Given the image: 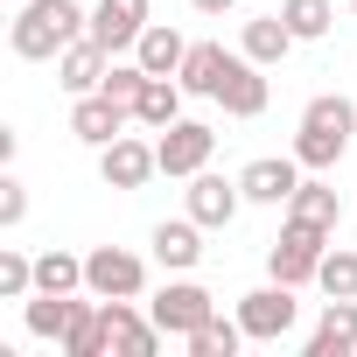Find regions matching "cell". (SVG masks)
I'll list each match as a JSON object with an SVG mask.
<instances>
[{
	"label": "cell",
	"mask_w": 357,
	"mask_h": 357,
	"mask_svg": "<svg viewBox=\"0 0 357 357\" xmlns=\"http://www.w3.org/2000/svg\"><path fill=\"white\" fill-rule=\"evenodd\" d=\"M140 84H147V70H140V56H133V63H112L98 91H105V98H119V105L133 112V98H140Z\"/></svg>",
	"instance_id": "cell-30"
},
{
	"label": "cell",
	"mask_w": 357,
	"mask_h": 357,
	"mask_svg": "<svg viewBox=\"0 0 357 357\" xmlns=\"http://www.w3.org/2000/svg\"><path fill=\"white\" fill-rule=\"evenodd\" d=\"M29 294H36V259L0 252V301H29Z\"/></svg>",
	"instance_id": "cell-29"
},
{
	"label": "cell",
	"mask_w": 357,
	"mask_h": 357,
	"mask_svg": "<svg viewBox=\"0 0 357 357\" xmlns=\"http://www.w3.org/2000/svg\"><path fill=\"white\" fill-rule=\"evenodd\" d=\"M315 287H322V294H357V252L329 238V252H322V273H315Z\"/></svg>",
	"instance_id": "cell-28"
},
{
	"label": "cell",
	"mask_w": 357,
	"mask_h": 357,
	"mask_svg": "<svg viewBox=\"0 0 357 357\" xmlns=\"http://www.w3.org/2000/svg\"><path fill=\"white\" fill-rule=\"evenodd\" d=\"M133 56H140V70H147V77H183L190 43L175 36L168 22H147V29H140V43H133Z\"/></svg>",
	"instance_id": "cell-18"
},
{
	"label": "cell",
	"mask_w": 357,
	"mask_h": 357,
	"mask_svg": "<svg viewBox=\"0 0 357 357\" xmlns=\"http://www.w3.org/2000/svg\"><path fill=\"white\" fill-rule=\"evenodd\" d=\"M280 22L294 29V43H322V36H329V22H336V8H329V0H287Z\"/></svg>",
	"instance_id": "cell-27"
},
{
	"label": "cell",
	"mask_w": 357,
	"mask_h": 357,
	"mask_svg": "<svg viewBox=\"0 0 357 357\" xmlns=\"http://www.w3.org/2000/svg\"><path fill=\"white\" fill-rule=\"evenodd\" d=\"M350 15H357V0H350Z\"/></svg>",
	"instance_id": "cell-33"
},
{
	"label": "cell",
	"mask_w": 357,
	"mask_h": 357,
	"mask_svg": "<svg viewBox=\"0 0 357 357\" xmlns=\"http://www.w3.org/2000/svg\"><path fill=\"white\" fill-rule=\"evenodd\" d=\"M22 218H29V190L15 175H0V225H22Z\"/></svg>",
	"instance_id": "cell-31"
},
{
	"label": "cell",
	"mask_w": 357,
	"mask_h": 357,
	"mask_svg": "<svg viewBox=\"0 0 357 357\" xmlns=\"http://www.w3.org/2000/svg\"><path fill=\"white\" fill-rule=\"evenodd\" d=\"M238 343H252V336H245V322H238V315H231V322H225V315H211V322L190 336V357H238Z\"/></svg>",
	"instance_id": "cell-26"
},
{
	"label": "cell",
	"mask_w": 357,
	"mask_h": 357,
	"mask_svg": "<svg viewBox=\"0 0 357 357\" xmlns=\"http://www.w3.org/2000/svg\"><path fill=\"white\" fill-rule=\"evenodd\" d=\"M140 29H147V0H98V8H91V36H98L112 56L133 50Z\"/></svg>",
	"instance_id": "cell-16"
},
{
	"label": "cell",
	"mask_w": 357,
	"mask_h": 357,
	"mask_svg": "<svg viewBox=\"0 0 357 357\" xmlns=\"http://www.w3.org/2000/svg\"><path fill=\"white\" fill-rule=\"evenodd\" d=\"M105 350H112V336H105V315H98V294H91V301H77V315L63 329V357H105Z\"/></svg>",
	"instance_id": "cell-21"
},
{
	"label": "cell",
	"mask_w": 357,
	"mask_h": 357,
	"mask_svg": "<svg viewBox=\"0 0 357 357\" xmlns=\"http://www.w3.org/2000/svg\"><path fill=\"white\" fill-rule=\"evenodd\" d=\"M238 190H245V204H287V197L301 190V161H294V154H259V161L238 175Z\"/></svg>",
	"instance_id": "cell-12"
},
{
	"label": "cell",
	"mask_w": 357,
	"mask_h": 357,
	"mask_svg": "<svg viewBox=\"0 0 357 357\" xmlns=\"http://www.w3.org/2000/svg\"><path fill=\"white\" fill-rule=\"evenodd\" d=\"M238 322H245V336H252V343H280V336L294 329V287H287V280H273V287L245 294V301H238Z\"/></svg>",
	"instance_id": "cell-7"
},
{
	"label": "cell",
	"mask_w": 357,
	"mask_h": 357,
	"mask_svg": "<svg viewBox=\"0 0 357 357\" xmlns=\"http://www.w3.org/2000/svg\"><path fill=\"white\" fill-rule=\"evenodd\" d=\"M133 119H140L147 133L175 126V119H183V77H147L140 98H133Z\"/></svg>",
	"instance_id": "cell-19"
},
{
	"label": "cell",
	"mask_w": 357,
	"mask_h": 357,
	"mask_svg": "<svg viewBox=\"0 0 357 357\" xmlns=\"http://www.w3.org/2000/svg\"><path fill=\"white\" fill-rule=\"evenodd\" d=\"M77 36H91V22H84L77 0H22V15H15V29H8L15 56H29V63L63 56Z\"/></svg>",
	"instance_id": "cell-1"
},
{
	"label": "cell",
	"mask_w": 357,
	"mask_h": 357,
	"mask_svg": "<svg viewBox=\"0 0 357 357\" xmlns=\"http://www.w3.org/2000/svg\"><path fill=\"white\" fill-rule=\"evenodd\" d=\"M22 315H29V336H63V329H70V315H77V301H70V294H43V287H36Z\"/></svg>",
	"instance_id": "cell-25"
},
{
	"label": "cell",
	"mask_w": 357,
	"mask_h": 357,
	"mask_svg": "<svg viewBox=\"0 0 357 357\" xmlns=\"http://www.w3.org/2000/svg\"><path fill=\"white\" fill-rule=\"evenodd\" d=\"M126 119H133V112H126L119 98H105V91H84V98L70 105V133H77L84 147H112V140L126 133Z\"/></svg>",
	"instance_id": "cell-10"
},
{
	"label": "cell",
	"mask_w": 357,
	"mask_h": 357,
	"mask_svg": "<svg viewBox=\"0 0 357 357\" xmlns=\"http://www.w3.org/2000/svg\"><path fill=\"white\" fill-rule=\"evenodd\" d=\"M147 315H154L161 336H183V343H190V336L218 315V301H211V287H197V280H168V287L147 301Z\"/></svg>",
	"instance_id": "cell-5"
},
{
	"label": "cell",
	"mask_w": 357,
	"mask_h": 357,
	"mask_svg": "<svg viewBox=\"0 0 357 357\" xmlns=\"http://www.w3.org/2000/svg\"><path fill=\"white\" fill-rule=\"evenodd\" d=\"M350 350H357V294H329L308 336V357H350Z\"/></svg>",
	"instance_id": "cell-15"
},
{
	"label": "cell",
	"mask_w": 357,
	"mask_h": 357,
	"mask_svg": "<svg viewBox=\"0 0 357 357\" xmlns=\"http://www.w3.org/2000/svg\"><path fill=\"white\" fill-rule=\"evenodd\" d=\"M329 238H336V231H315V225L287 218V225H280V238H273V252H266L273 280H287V287L315 280V273H322V252H329Z\"/></svg>",
	"instance_id": "cell-3"
},
{
	"label": "cell",
	"mask_w": 357,
	"mask_h": 357,
	"mask_svg": "<svg viewBox=\"0 0 357 357\" xmlns=\"http://www.w3.org/2000/svg\"><path fill=\"white\" fill-rule=\"evenodd\" d=\"M238 204H245V190L238 183H225V175H190V218L204 225V231H225L231 218H238Z\"/></svg>",
	"instance_id": "cell-13"
},
{
	"label": "cell",
	"mask_w": 357,
	"mask_h": 357,
	"mask_svg": "<svg viewBox=\"0 0 357 357\" xmlns=\"http://www.w3.org/2000/svg\"><path fill=\"white\" fill-rule=\"evenodd\" d=\"M36 287H43V294H77V287H84V259L63 252V245H50V252L36 259Z\"/></svg>",
	"instance_id": "cell-24"
},
{
	"label": "cell",
	"mask_w": 357,
	"mask_h": 357,
	"mask_svg": "<svg viewBox=\"0 0 357 357\" xmlns=\"http://www.w3.org/2000/svg\"><path fill=\"white\" fill-rule=\"evenodd\" d=\"M211 147H218V133H211L204 119H175V126H161V140H154L161 175H197V168H211Z\"/></svg>",
	"instance_id": "cell-6"
},
{
	"label": "cell",
	"mask_w": 357,
	"mask_h": 357,
	"mask_svg": "<svg viewBox=\"0 0 357 357\" xmlns=\"http://www.w3.org/2000/svg\"><path fill=\"white\" fill-rule=\"evenodd\" d=\"M140 287H147V259L140 252H126V245L84 252V294H98V301H140Z\"/></svg>",
	"instance_id": "cell-4"
},
{
	"label": "cell",
	"mask_w": 357,
	"mask_h": 357,
	"mask_svg": "<svg viewBox=\"0 0 357 357\" xmlns=\"http://www.w3.org/2000/svg\"><path fill=\"white\" fill-rule=\"evenodd\" d=\"M287 218H301V225H315V231H336V190L329 183H301L294 197H287Z\"/></svg>",
	"instance_id": "cell-23"
},
{
	"label": "cell",
	"mask_w": 357,
	"mask_h": 357,
	"mask_svg": "<svg viewBox=\"0 0 357 357\" xmlns=\"http://www.w3.org/2000/svg\"><path fill=\"white\" fill-rule=\"evenodd\" d=\"M350 133H357V105H350V98H336V91H322V98H308V112H301L294 161L322 175V168H336V161L350 154Z\"/></svg>",
	"instance_id": "cell-2"
},
{
	"label": "cell",
	"mask_w": 357,
	"mask_h": 357,
	"mask_svg": "<svg viewBox=\"0 0 357 357\" xmlns=\"http://www.w3.org/2000/svg\"><path fill=\"white\" fill-rule=\"evenodd\" d=\"M154 259L168 266V273H190L197 259H204V225L197 218H168V225H154Z\"/></svg>",
	"instance_id": "cell-17"
},
{
	"label": "cell",
	"mask_w": 357,
	"mask_h": 357,
	"mask_svg": "<svg viewBox=\"0 0 357 357\" xmlns=\"http://www.w3.org/2000/svg\"><path fill=\"white\" fill-rule=\"evenodd\" d=\"M197 8H204V15H225V8H238V0H197Z\"/></svg>",
	"instance_id": "cell-32"
},
{
	"label": "cell",
	"mask_w": 357,
	"mask_h": 357,
	"mask_svg": "<svg viewBox=\"0 0 357 357\" xmlns=\"http://www.w3.org/2000/svg\"><path fill=\"white\" fill-rule=\"evenodd\" d=\"M98 175H105V190H140L147 175H161V154L133 133H119L112 147H98Z\"/></svg>",
	"instance_id": "cell-8"
},
{
	"label": "cell",
	"mask_w": 357,
	"mask_h": 357,
	"mask_svg": "<svg viewBox=\"0 0 357 357\" xmlns=\"http://www.w3.org/2000/svg\"><path fill=\"white\" fill-rule=\"evenodd\" d=\"M105 70H112V50L98 43V36H77L63 56H56V84L70 91V98H84V91H98L105 84Z\"/></svg>",
	"instance_id": "cell-9"
},
{
	"label": "cell",
	"mask_w": 357,
	"mask_h": 357,
	"mask_svg": "<svg viewBox=\"0 0 357 357\" xmlns=\"http://www.w3.org/2000/svg\"><path fill=\"white\" fill-rule=\"evenodd\" d=\"M266 63H252L245 50L231 56V70H225V84H218V105L231 112V119H259L266 112V77H259Z\"/></svg>",
	"instance_id": "cell-14"
},
{
	"label": "cell",
	"mask_w": 357,
	"mask_h": 357,
	"mask_svg": "<svg viewBox=\"0 0 357 357\" xmlns=\"http://www.w3.org/2000/svg\"><path fill=\"white\" fill-rule=\"evenodd\" d=\"M225 70H231V50H218V43H190V56H183V91H197V98H218Z\"/></svg>",
	"instance_id": "cell-20"
},
{
	"label": "cell",
	"mask_w": 357,
	"mask_h": 357,
	"mask_svg": "<svg viewBox=\"0 0 357 357\" xmlns=\"http://www.w3.org/2000/svg\"><path fill=\"white\" fill-rule=\"evenodd\" d=\"M98 315H105V336H112L119 357H154V350H161L154 315H140L133 301H98Z\"/></svg>",
	"instance_id": "cell-11"
},
{
	"label": "cell",
	"mask_w": 357,
	"mask_h": 357,
	"mask_svg": "<svg viewBox=\"0 0 357 357\" xmlns=\"http://www.w3.org/2000/svg\"><path fill=\"white\" fill-rule=\"evenodd\" d=\"M252 63H280L287 50H294V29L280 22V15H259V22H245V43H238Z\"/></svg>",
	"instance_id": "cell-22"
}]
</instances>
